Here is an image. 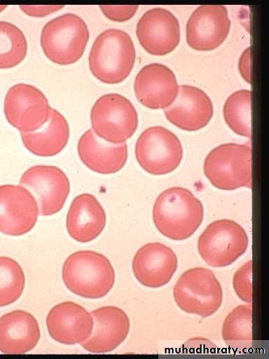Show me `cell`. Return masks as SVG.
Instances as JSON below:
<instances>
[{
    "label": "cell",
    "instance_id": "obj_1",
    "mask_svg": "<svg viewBox=\"0 0 269 359\" xmlns=\"http://www.w3.org/2000/svg\"><path fill=\"white\" fill-rule=\"evenodd\" d=\"M201 201L188 189L172 187L162 191L152 210L153 224L165 237L173 241L190 238L202 222Z\"/></svg>",
    "mask_w": 269,
    "mask_h": 359
},
{
    "label": "cell",
    "instance_id": "obj_2",
    "mask_svg": "<svg viewBox=\"0 0 269 359\" xmlns=\"http://www.w3.org/2000/svg\"><path fill=\"white\" fill-rule=\"evenodd\" d=\"M136 60L131 36L126 32L110 28L94 41L88 57L92 74L106 84L123 81L130 74Z\"/></svg>",
    "mask_w": 269,
    "mask_h": 359
},
{
    "label": "cell",
    "instance_id": "obj_3",
    "mask_svg": "<svg viewBox=\"0 0 269 359\" xmlns=\"http://www.w3.org/2000/svg\"><path fill=\"white\" fill-rule=\"evenodd\" d=\"M62 280L74 294L88 299L106 296L115 283V271L109 259L93 250H78L64 261Z\"/></svg>",
    "mask_w": 269,
    "mask_h": 359
},
{
    "label": "cell",
    "instance_id": "obj_4",
    "mask_svg": "<svg viewBox=\"0 0 269 359\" xmlns=\"http://www.w3.org/2000/svg\"><path fill=\"white\" fill-rule=\"evenodd\" d=\"M89 37L85 20L68 13L46 22L41 32L40 43L48 60L57 65H69L82 57Z\"/></svg>",
    "mask_w": 269,
    "mask_h": 359
},
{
    "label": "cell",
    "instance_id": "obj_5",
    "mask_svg": "<svg viewBox=\"0 0 269 359\" xmlns=\"http://www.w3.org/2000/svg\"><path fill=\"white\" fill-rule=\"evenodd\" d=\"M203 171L216 189L232 191L251 187V148L250 144H221L206 156Z\"/></svg>",
    "mask_w": 269,
    "mask_h": 359
},
{
    "label": "cell",
    "instance_id": "obj_6",
    "mask_svg": "<svg viewBox=\"0 0 269 359\" xmlns=\"http://www.w3.org/2000/svg\"><path fill=\"white\" fill-rule=\"evenodd\" d=\"M173 297L177 305L184 312L206 318L221 306L223 290L211 270L194 267L180 276L174 286Z\"/></svg>",
    "mask_w": 269,
    "mask_h": 359
},
{
    "label": "cell",
    "instance_id": "obj_7",
    "mask_svg": "<svg viewBox=\"0 0 269 359\" xmlns=\"http://www.w3.org/2000/svg\"><path fill=\"white\" fill-rule=\"evenodd\" d=\"M92 130L99 138L111 144L130 139L138 126V114L132 103L118 93L100 96L90 111Z\"/></svg>",
    "mask_w": 269,
    "mask_h": 359
},
{
    "label": "cell",
    "instance_id": "obj_8",
    "mask_svg": "<svg viewBox=\"0 0 269 359\" xmlns=\"http://www.w3.org/2000/svg\"><path fill=\"white\" fill-rule=\"evenodd\" d=\"M248 235L234 220L221 219L211 222L198 240V251L210 266L224 267L232 264L247 250Z\"/></svg>",
    "mask_w": 269,
    "mask_h": 359
},
{
    "label": "cell",
    "instance_id": "obj_9",
    "mask_svg": "<svg viewBox=\"0 0 269 359\" xmlns=\"http://www.w3.org/2000/svg\"><path fill=\"white\" fill-rule=\"evenodd\" d=\"M140 167L152 175H163L175 170L183 158V147L178 137L167 128L155 126L145 129L134 148Z\"/></svg>",
    "mask_w": 269,
    "mask_h": 359
},
{
    "label": "cell",
    "instance_id": "obj_10",
    "mask_svg": "<svg viewBox=\"0 0 269 359\" xmlns=\"http://www.w3.org/2000/svg\"><path fill=\"white\" fill-rule=\"evenodd\" d=\"M51 110L44 93L31 84L12 86L4 99L6 120L20 133H32L42 128L48 121Z\"/></svg>",
    "mask_w": 269,
    "mask_h": 359
},
{
    "label": "cell",
    "instance_id": "obj_11",
    "mask_svg": "<svg viewBox=\"0 0 269 359\" xmlns=\"http://www.w3.org/2000/svg\"><path fill=\"white\" fill-rule=\"evenodd\" d=\"M20 184L34 196L42 216L60 211L70 191L68 177L55 165H36L29 168L22 175Z\"/></svg>",
    "mask_w": 269,
    "mask_h": 359
},
{
    "label": "cell",
    "instance_id": "obj_12",
    "mask_svg": "<svg viewBox=\"0 0 269 359\" xmlns=\"http://www.w3.org/2000/svg\"><path fill=\"white\" fill-rule=\"evenodd\" d=\"M39 210L32 193L22 185H0V232L19 236L35 226Z\"/></svg>",
    "mask_w": 269,
    "mask_h": 359
},
{
    "label": "cell",
    "instance_id": "obj_13",
    "mask_svg": "<svg viewBox=\"0 0 269 359\" xmlns=\"http://www.w3.org/2000/svg\"><path fill=\"white\" fill-rule=\"evenodd\" d=\"M230 28V20L226 6H200L193 11L187 21L186 42L196 50H212L224 42Z\"/></svg>",
    "mask_w": 269,
    "mask_h": 359
},
{
    "label": "cell",
    "instance_id": "obj_14",
    "mask_svg": "<svg viewBox=\"0 0 269 359\" xmlns=\"http://www.w3.org/2000/svg\"><path fill=\"white\" fill-rule=\"evenodd\" d=\"M136 34L140 45L153 55L173 51L180 42V25L169 10L156 7L146 11L139 19Z\"/></svg>",
    "mask_w": 269,
    "mask_h": 359
},
{
    "label": "cell",
    "instance_id": "obj_15",
    "mask_svg": "<svg viewBox=\"0 0 269 359\" xmlns=\"http://www.w3.org/2000/svg\"><path fill=\"white\" fill-rule=\"evenodd\" d=\"M179 86L174 73L161 63H150L137 73L134 91L138 101L151 109H166L174 101Z\"/></svg>",
    "mask_w": 269,
    "mask_h": 359
},
{
    "label": "cell",
    "instance_id": "obj_16",
    "mask_svg": "<svg viewBox=\"0 0 269 359\" xmlns=\"http://www.w3.org/2000/svg\"><path fill=\"white\" fill-rule=\"evenodd\" d=\"M177 266L178 259L174 252L158 242L142 246L132 262V272L136 279L142 285L151 288L167 284Z\"/></svg>",
    "mask_w": 269,
    "mask_h": 359
},
{
    "label": "cell",
    "instance_id": "obj_17",
    "mask_svg": "<svg viewBox=\"0 0 269 359\" xmlns=\"http://www.w3.org/2000/svg\"><path fill=\"white\" fill-rule=\"evenodd\" d=\"M48 333L55 341L66 344H82L91 336L94 318L82 306L70 301L54 306L46 318Z\"/></svg>",
    "mask_w": 269,
    "mask_h": 359
},
{
    "label": "cell",
    "instance_id": "obj_18",
    "mask_svg": "<svg viewBox=\"0 0 269 359\" xmlns=\"http://www.w3.org/2000/svg\"><path fill=\"white\" fill-rule=\"evenodd\" d=\"M164 114L172 124L186 131L205 128L214 114L213 104L202 89L191 85L179 86L173 103L165 109Z\"/></svg>",
    "mask_w": 269,
    "mask_h": 359
},
{
    "label": "cell",
    "instance_id": "obj_19",
    "mask_svg": "<svg viewBox=\"0 0 269 359\" xmlns=\"http://www.w3.org/2000/svg\"><path fill=\"white\" fill-rule=\"evenodd\" d=\"M95 328L90 338L81 344L88 352L108 353L116 349L126 339L130 320L126 313L114 306H104L91 312Z\"/></svg>",
    "mask_w": 269,
    "mask_h": 359
},
{
    "label": "cell",
    "instance_id": "obj_20",
    "mask_svg": "<svg viewBox=\"0 0 269 359\" xmlns=\"http://www.w3.org/2000/svg\"><path fill=\"white\" fill-rule=\"evenodd\" d=\"M77 151L81 161L90 170L102 175L120 171L127 160L126 142L111 144L97 137L92 129L80 137Z\"/></svg>",
    "mask_w": 269,
    "mask_h": 359
},
{
    "label": "cell",
    "instance_id": "obj_21",
    "mask_svg": "<svg viewBox=\"0 0 269 359\" xmlns=\"http://www.w3.org/2000/svg\"><path fill=\"white\" fill-rule=\"evenodd\" d=\"M105 211L89 193L76 196L67 215L66 227L69 235L79 243H88L97 238L105 228Z\"/></svg>",
    "mask_w": 269,
    "mask_h": 359
},
{
    "label": "cell",
    "instance_id": "obj_22",
    "mask_svg": "<svg viewBox=\"0 0 269 359\" xmlns=\"http://www.w3.org/2000/svg\"><path fill=\"white\" fill-rule=\"evenodd\" d=\"M41 337L35 317L23 310H15L0 317V351L23 354L37 345Z\"/></svg>",
    "mask_w": 269,
    "mask_h": 359
},
{
    "label": "cell",
    "instance_id": "obj_23",
    "mask_svg": "<svg viewBox=\"0 0 269 359\" xmlns=\"http://www.w3.org/2000/svg\"><path fill=\"white\" fill-rule=\"evenodd\" d=\"M22 142L32 154L43 157L53 156L67 146L69 126L65 117L52 108L48 121L40 129L32 133H20Z\"/></svg>",
    "mask_w": 269,
    "mask_h": 359
},
{
    "label": "cell",
    "instance_id": "obj_24",
    "mask_svg": "<svg viewBox=\"0 0 269 359\" xmlns=\"http://www.w3.org/2000/svg\"><path fill=\"white\" fill-rule=\"evenodd\" d=\"M221 336L225 344L234 350L245 351L251 347V304L239 305L227 315L223 323Z\"/></svg>",
    "mask_w": 269,
    "mask_h": 359
},
{
    "label": "cell",
    "instance_id": "obj_25",
    "mask_svg": "<svg viewBox=\"0 0 269 359\" xmlns=\"http://www.w3.org/2000/svg\"><path fill=\"white\" fill-rule=\"evenodd\" d=\"M251 97L249 90L230 94L223 104V114L228 126L237 135L251 137Z\"/></svg>",
    "mask_w": 269,
    "mask_h": 359
},
{
    "label": "cell",
    "instance_id": "obj_26",
    "mask_svg": "<svg viewBox=\"0 0 269 359\" xmlns=\"http://www.w3.org/2000/svg\"><path fill=\"white\" fill-rule=\"evenodd\" d=\"M27 49L23 32L11 22L0 20V69L19 65L25 58Z\"/></svg>",
    "mask_w": 269,
    "mask_h": 359
},
{
    "label": "cell",
    "instance_id": "obj_27",
    "mask_svg": "<svg viewBox=\"0 0 269 359\" xmlns=\"http://www.w3.org/2000/svg\"><path fill=\"white\" fill-rule=\"evenodd\" d=\"M25 285L24 271L15 259L0 257V306L10 305L22 295Z\"/></svg>",
    "mask_w": 269,
    "mask_h": 359
},
{
    "label": "cell",
    "instance_id": "obj_28",
    "mask_svg": "<svg viewBox=\"0 0 269 359\" xmlns=\"http://www.w3.org/2000/svg\"><path fill=\"white\" fill-rule=\"evenodd\" d=\"M233 287L237 296L243 302L251 304L252 290V261L249 260L241 266L234 273Z\"/></svg>",
    "mask_w": 269,
    "mask_h": 359
},
{
    "label": "cell",
    "instance_id": "obj_29",
    "mask_svg": "<svg viewBox=\"0 0 269 359\" xmlns=\"http://www.w3.org/2000/svg\"><path fill=\"white\" fill-rule=\"evenodd\" d=\"M102 13L109 20L115 22H125L130 20L137 13L138 6H99Z\"/></svg>",
    "mask_w": 269,
    "mask_h": 359
},
{
    "label": "cell",
    "instance_id": "obj_30",
    "mask_svg": "<svg viewBox=\"0 0 269 359\" xmlns=\"http://www.w3.org/2000/svg\"><path fill=\"white\" fill-rule=\"evenodd\" d=\"M64 8V6H20V8L27 15L42 18Z\"/></svg>",
    "mask_w": 269,
    "mask_h": 359
},
{
    "label": "cell",
    "instance_id": "obj_31",
    "mask_svg": "<svg viewBox=\"0 0 269 359\" xmlns=\"http://www.w3.org/2000/svg\"><path fill=\"white\" fill-rule=\"evenodd\" d=\"M251 50L250 46L244 50L238 60V69L245 81L251 83Z\"/></svg>",
    "mask_w": 269,
    "mask_h": 359
},
{
    "label": "cell",
    "instance_id": "obj_32",
    "mask_svg": "<svg viewBox=\"0 0 269 359\" xmlns=\"http://www.w3.org/2000/svg\"><path fill=\"white\" fill-rule=\"evenodd\" d=\"M6 8V6H0V13Z\"/></svg>",
    "mask_w": 269,
    "mask_h": 359
}]
</instances>
